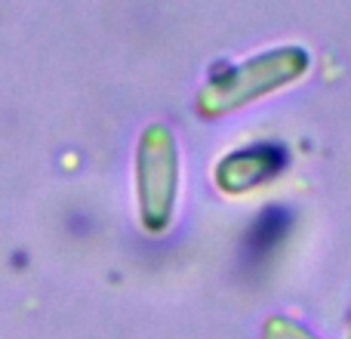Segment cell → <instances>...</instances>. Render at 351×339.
Returning a JSON list of instances; mask_svg holds the SVG:
<instances>
[{"mask_svg":"<svg viewBox=\"0 0 351 339\" xmlns=\"http://www.w3.org/2000/svg\"><path fill=\"white\" fill-rule=\"evenodd\" d=\"M311 68V56L299 43L256 53L234 65H216L206 78V84L197 93V115L206 121H216L222 115H231L237 108L259 102L278 90H287L290 84L302 80Z\"/></svg>","mask_w":351,"mask_h":339,"instance_id":"1","label":"cell"},{"mask_svg":"<svg viewBox=\"0 0 351 339\" xmlns=\"http://www.w3.org/2000/svg\"><path fill=\"white\" fill-rule=\"evenodd\" d=\"M136 194L139 216L148 231H164L173 219L179 194V148L164 124L142 130L136 148Z\"/></svg>","mask_w":351,"mask_h":339,"instance_id":"2","label":"cell"},{"mask_svg":"<svg viewBox=\"0 0 351 339\" xmlns=\"http://www.w3.org/2000/svg\"><path fill=\"white\" fill-rule=\"evenodd\" d=\"M287 164H290V154L280 142H253V145H241L222 154L213 170V182L225 194H247L278 179Z\"/></svg>","mask_w":351,"mask_h":339,"instance_id":"3","label":"cell"},{"mask_svg":"<svg viewBox=\"0 0 351 339\" xmlns=\"http://www.w3.org/2000/svg\"><path fill=\"white\" fill-rule=\"evenodd\" d=\"M290 225H293V216L284 207H268V210H262L247 231V256L256 262L268 259V256L287 241Z\"/></svg>","mask_w":351,"mask_h":339,"instance_id":"4","label":"cell"},{"mask_svg":"<svg viewBox=\"0 0 351 339\" xmlns=\"http://www.w3.org/2000/svg\"><path fill=\"white\" fill-rule=\"evenodd\" d=\"M265 339H311L305 330H296L293 324H284V321H271L265 327Z\"/></svg>","mask_w":351,"mask_h":339,"instance_id":"5","label":"cell"}]
</instances>
